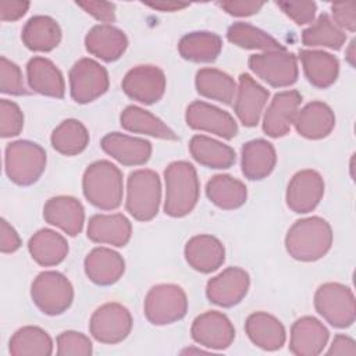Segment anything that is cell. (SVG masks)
Returning a JSON list of instances; mask_svg holds the SVG:
<instances>
[{
    "label": "cell",
    "instance_id": "6da1fadb",
    "mask_svg": "<svg viewBox=\"0 0 356 356\" xmlns=\"http://www.w3.org/2000/svg\"><path fill=\"white\" fill-rule=\"evenodd\" d=\"M332 246V229L327 220L312 216L298 220L288 229L285 249L299 261H316L324 257Z\"/></svg>",
    "mask_w": 356,
    "mask_h": 356
},
{
    "label": "cell",
    "instance_id": "7a4b0ae2",
    "mask_svg": "<svg viewBox=\"0 0 356 356\" xmlns=\"http://www.w3.org/2000/svg\"><path fill=\"white\" fill-rule=\"evenodd\" d=\"M164 213L174 218L188 216L199 200L200 184L196 168L189 161H172L164 170Z\"/></svg>",
    "mask_w": 356,
    "mask_h": 356
},
{
    "label": "cell",
    "instance_id": "3957f363",
    "mask_svg": "<svg viewBox=\"0 0 356 356\" xmlns=\"http://www.w3.org/2000/svg\"><path fill=\"white\" fill-rule=\"evenodd\" d=\"M82 191L86 200L100 210H115L124 195L121 170L108 160L89 164L82 177Z\"/></svg>",
    "mask_w": 356,
    "mask_h": 356
},
{
    "label": "cell",
    "instance_id": "277c9868",
    "mask_svg": "<svg viewBox=\"0 0 356 356\" xmlns=\"http://www.w3.org/2000/svg\"><path fill=\"white\" fill-rule=\"evenodd\" d=\"M161 202V182L156 171L140 168L127 179V211L138 221L153 220Z\"/></svg>",
    "mask_w": 356,
    "mask_h": 356
},
{
    "label": "cell",
    "instance_id": "5b68a950",
    "mask_svg": "<svg viewBox=\"0 0 356 356\" xmlns=\"http://www.w3.org/2000/svg\"><path fill=\"white\" fill-rule=\"evenodd\" d=\"M44 149L31 140H14L4 150V170L8 179L19 186L35 184L46 168Z\"/></svg>",
    "mask_w": 356,
    "mask_h": 356
},
{
    "label": "cell",
    "instance_id": "8992f818",
    "mask_svg": "<svg viewBox=\"0 0 356 356\" xmlns=\"http://www.w3.org/2000/svg\"><path fill=\"white\" fill-rule=\"evenodd\" d=\"M31 298L42 313L58 316L71 307L74 286L71 281L58 271H42L31 285Z\"/></svg>",
    "mask_w": 356,
    "mask_h": 356
},
{
    "label": "cell",
    "instance_id": "52a82bcc",
    "mask_svg": "<svg viewBox=\"0 0 356 356\" xmlns=\"http://www.w3.org/2000/svg\"><path fill=\"white\" fill-rule=\"evenodd\" d=\"M188 312V296L175 284H159L149 289L143 302V313L153 325L179 321Z\"/></svg>",
    "mask_w": 356,
    "mask_h": 356
},
{
    "label": "cell",
    "instance_id": "ba28073f",
    "mask_svg": "<svg viewBox=\"0 0 356 356\" xmlns=\"http://www.w3.org/2000/svg\"><path fill=\"white\" fill-rule=\"evenodd\" d=\"M317 313L335 328H348L355 323L356 305L352 289L339 282H325L314 293Z\"/></svg>",
    "mask_w": 356,
    "mask_h": 356
},
{
    "label": "cell",
    "instance_id": "9c48e42d",
    "mask_svg": "<svg viewBox=\"0 0 356 356\" xmlns=\"http://www.w3.org/2000/svg\"><path fill=\"white\" fill-rule=\"evenodd\" d=\"M252 72L273 88H286L298 81V58L286 50L252 54L248 60Z\"/></svg>",
    "mask_w": 356,
    "mask_h": 356
},
{
    "label": "cell",
    "instance_id": "30bf717a",
    "mask_svg": "<svg viewBox=\"0 0 356 356\" xmlns=\"http://www.w3.org/2000/svg\"><path fill=\"white\" fill-rule=\"evenodd\" d=\"M131 312L117 302H108L97 307L89 321L90 335L100 343L115 345L122 342L132 330Z\"/></svg>",
    "mask_w": 356,
    "mask_h": 356
},
{
    "label": "cell",
    "instance_id": "8fae6325",
    "mask_svg": "<svg viewBox=\"0 0 356 356\" xmlns=\"http://www.w3.org/2000/svg\"><path fill=\"white\" fill-rule=\"evenodd\" d=\"M70 92L74 102L86 104L103 96L110 85L107 70L92 58L78 60L70 70Z\"/></svg>",
    "mask_w": 356,
    "mask_h": 356
},
{
    "label": "cell",
    "instance_id": "7c38bea8",
    "mask_svg": "<svg viewBox=\"0 0 356 356\" xmlns=\"http://www.w3.org/2000/svg\"><path fill=\"white\" fill-rule=\"evenodd\" d=\"M165 85L164 71L156 65H136L125 74L121 82L124 93L142 104L157 103L164 96Z\"/></svg>",
    "mask_w": 356,
    "mask_h": 356
},
{
    "label": "cell",
    "instance_id": "4fadbf2b",
    "mask_svg": "<svg viewBox=\"0 0 356 356\" xmlns=\"http://www.w3.org/2000/svg\"><path fill=\"white\" fill-rule=\"evenodd\" d=\"M191 334L196 343L214 350L229 348L235 339V328L231 320L217 310L199 314L192 323Z\"/></svg>",
    "mask_w": 356,
    "mask_h": 356
},
{
    "label": "cell",
    "instance_id": "5bb4252c",
    "mask_svg": "<svg viewBox=\"0 0 356 356\" xmlns=\"http://www.w3.org/2000/svg\"><path fill=\"white\" fill-rule=\"evenodd\" d=\"M185 121L192 129L214 134L228 140L238 134V124L229 113L202 100H196L188 106Z\"/></svg>",
    "mask_w": 356,
    "mask_h": 356
},
{
    "label": "cell",
    "instance_id": "9a60e30c",
    "mask_svg": "<svg viewBox=\"0 0 356 356\" xmlns=\"http://www.w3.org/2000/svg\"><path fill=\"white\" fill-rule=\"evenodd\" d=\"M324 196V179L314 170H300L289 181L286 188V206L298 214L313 211Z\"/></svg>",
    "mask_w": 356,
    "mask_h": 356
},
{
    "label": "cell",
    "instance_id": "2e32d148",
    "mask_svg": "<svg viewBox=\"0 0 356 356\" xmlns=\"http://www.w3.org/2000/svg\"><path fill=\"white\" fill-rule=\"evenodd\" d=\"M249 285L250 278L243 268L228 267L209 280L206 285V296L217 306L232 307L246 296Z\"/></svg>",
    "mask_w": 356,
    "mask_h": 356
},
{
    "label": "cell",
    "instance_id": "e0dca14e",
    "mask_svg": "<svg viewBox=\"0 0 356 356\" xmlns=\"http://www.w3.org/2000/svg\"><path fill=\"white\" fill-rule=\"evenodd\" d=\"M302 103V95L292 89L274 95L263 117V132L270 138H282L289 134Z\"/></svg>",
    "mask_w": 356,
    "mask_h": 356
},
{
    "label": "cell",
    "instance_id": "ac0fdd59",
    "mask_svg": "<svg viewBox=\"0 0 356 356\" xmlns=\"http://www.w3.org/2000/svg\"><path fill=\"white\" fill-rule=\"evenodd\" d=\"M270 92L264 86L256 82L249 74H241L234 99V111L241 124L245 127H256Z\"/></svg>",
    "mask_w": 356,
    "mask_h": 356
},
{
    "label": "cell",
    "instance_id": "d6986e66",
    "mask_svg": "<svg viewBox=\"0 0 356 356\" xmlns=\"http://www.w3.org/2000/svg\"><path fill=\"white\" fill-rule=\"evenodd\" d=\"M330 338L327 327L312 316L298 318L291 327L289 350L296 356L320 355Z\"/></svg>",
    "mask_w": 356,
    "mask_h": 356
},
{
    "label": "cell",
    "instance_id": "ffe728a7",
    "mask_svg": "<svg viewBox=\"0 0 356 356\" xmlns=\"http://www.w3.org/2000/svg\"><path fill=\"white\" fill-rule=\"evenodd\" d=\"M43 218L67 235L76 236L83 229L85 209L76 197L54 196L44 203Z\"/></svg>",
    "mask_w": 356,
    "mask_h": 356
},
{
    "label": "cell",
    "instance_id": "44dd1931",
    "mask_svg": "<svg viewBox=\"0 0 356 356\" xmlns=\"http://www.w3.org/2000/svg\"><path fill=\"white\" fill-rule=\"evenodd\" d=\"M186 263L196 271L209 274L218 270L225 261L222 242L207 234L192 236L184 249Z\"/></svg>",
    "mask_w": 356,
    "mask_h": 356
},
{
    "label": "cell",
    "instance_id": "7402d4cb",
    "mask_svg": "<svg viewBox=\"0 0 356 356\" xmlns=\"http://www.w3.org/2000/svg\"><path fill=\"white\" fill-rule=\"evenodd\" d=\"M104 153L122 165H142L152 156V143L142 138L129 136L121 132H110L100 140Z\"/></svg>",
    "mask_w": 356,
    "mask_h": 356
},
{
    "label": "cell",
    "instance_id": "603a6c76",
    "mask_svg": "<svg viewBox=\"0 0 356 356\" xmlns=\"http://www.w3.org/2000/svg\"><path fill=\"white\" fill-rule=\"evenodd\" d=\"M86 235L95 243L122 248L131 239L132 224L121 213L95 214L89 218Z\"/></svg>",
    "mask_w": 356,
    "mask_h": 356
},
{
    "label": "cell",
    "instance_id": "cb8c5ba5",
    "mask_svg": "<svg viewBox=\"0 0 356 356\" xmlns=\"http://www.w3.org/2000/svg\"><path fill=\"white\" fill-rule=\"evenodd\" d=\"M86 277L96 285L107 286L115 284L125 271V261L122 256L104 246L92 249L83 261Z\"/></svg>",
    "mask_w": 356,
    "mask_h": 356
},
{
    "label": "cell",
    "instance_id": "d4e9b609",
    "mask_svg": "<svg viewBox=\"0 0 356 356\" xmlns=\"http://www.w3.org/2000/svg\"><path fill=\"white\" fill-rule=\"evenodd\" d=\"M85 47L92 56L111 63L125 53L128 38L120 28L111 24H99L86 33Z\"/></svg>",
    "mask_w": 356,
    "mask_h": 356
},
{
    "label": "cell",
    "instance_id": "484cf974",
    "mask_svg": "<svg viewBox=\"0 0 356 356\" xmlns=\"http://www.w3.org/2000/svg\"><path fill=\"white\" fill-rule=\"evenodd\" d=\"M245 331L252 343L263 350H278L286 339L284 324L266 312L252 313L245 321Z\"/></svg>",
    "mask_w": 356,
    "mask_h": 356
},
{
    "label": "cell",
    "instance_id": "4316f807",
    "mask_svg": "<svg viewBox=\"0 0 356 356\" xmlns=\"http://www.w3.org/2000/svg\"><path fill=\"white\" fill-rule=\"evenodd\" d=\"M293 125L296 132L306 139H323L332 132L335 114L327 103L310 102L298 111Z\"/></svg>",
    "mask_w": 356,
    "mask_h": 356
},
{
    "label": "cell",
    "instance_id": "83f0119b",
    "mask_svg": "<svg viewBox=\"0 0 356 356\" xmlns=\"http://www.w3.org/2000/svg\"><path fill=\"white\" fill-rule=\"evenodd\" d=\"M26 78L29 88L43 96L63 99L65 82L61 71L46 57H32L26 64Z\"/></svg>",
    "mask_w": 356,
    "mask_h": 356
},
{
    "label": "cell",
    "instance_id": "f1b7e54d",
    "mask_svg": "<svg viewBox=\"0 0 356 356\" xmlns=\"http://www.w3.org/2000/svg\"><path fill=\"white\" fill-rule=\"evenodd\" d=\"M277 164V153L266 139L246 142L241 150V167L248 179L260 181L267 178Z\"/></svg>",
    "mask_w": 356,
    "mask_h": 356
},
{
    "label": "cell",
    "instance_id": "f546056e",
    "mask_svg": "<svg viewBox=\"0 0 356 356\" xmlns=\"http://www.w3.org/2000/svg\"><path fill=\"white\" fill-rule=\"evenodd\" d=\"M21 39L29 50L47 53L60 44L61 28L58 22L49 15H33L25 22Z\"/></svg>",
    "mask_w": 356,
    "mask_h": 356
},
{
    "label": "cell",
    "instance_id": "4dcf8cb0",
    "mask_svg": "<svg viewBox=\"0 0 356 356\" xmlns=\"http://www.w3.org/2000/svg\"><path fill=\"white\" fill-rule=\"evenodd\" d=\"M299 58L305 76L314 88L327 89L337 81L339 61L331 53L323 50H300Z\"/></svg>",
    "mask_w": 356,
    "mask_h": 356
},
{
    "label": "cell",
    "instance_id": "1f68e13d",
    "mask_svg": "<svg viewBox=\"0 0 356 356\" xmlns=\"http://www.w3.org/2000/svg\"><path fill=\"white\" fill-rule=\"evenodd\" d=\"M28 250L39 266L51 267L64 261L68 254V242L57 231L42 228L31 236Z\"/></svg>",
    "mask_w": 356,
    "mask_h": 356
},
{
    "label": "cell",
    "instance_id": "d6a6232c",
    "mask_svg": "<svg viewBox=\"0 0 356 356\" xmlns=\"http://www.w3.org/2000/svg\"><path fill=\"white\" fill-rule=\"evenodd\" d=\"M120 124L125 131L132 134L149 135L165 140L178 139L177 134L167 127L165 122L150 111L138 106H127L120 115Z\"/></svg>",
    "mask_w": 356,
    "mask_h": 356
},
{
    "label": "cell",
    "instance_id": "836d02e7",
    "mask_svg": "<svg viewBox=\"0 0 356 356\" xmlns=\"http://www.w3.org/2000/svg\"><path fill=\"white\" fill-rule=\"evenodd\" d=\"M222 50V39L209 31L189 32L178 42V51L182 58L192 63H213Z\"/></svg>",
    "mask_w": 356,
    "mask_h": 356
},
{
    "label": "cell",
    "instance_id": "e575fe53",
    "mask_svg": "<svg viewBox=\"0 0 356 356\" xmlns=\"http://www.w3.org/2000/svg\"><path fill=\"white\" fill-rule=\"evenodd\" d=\"M189 152L200 165L214 170L229 168L236 159L235 150L231 146L206 135L192 136Z\"/></svg>",
    "mask_w": 356,
    "mask_h": 356
},
{
    "label": "cell",
    "instance_id": "d590c367",
    "mask_svg": "<svg viewBox=\"0 0 356 356\" xmlns=\"http://www.w3.org/2000/svg\"><path fill=\"white\" fill-rule=\"evenodd\" d=\"M209 200L222 210H235L245 204L248 189L245 184L228 174H218L206 184Z\"/></svg>",
    "mask_w": 356,
    "mask_h": 356
},
{
    "label": "cell",
    "instance_id": "8d00e7d4",
    "mask_svg": "<svg viewBox=\"0 0 356 356\" xmlns=\"http://www.w3.org/2000/svg\"><path fill=\"white\" fill-rule=\"evenodd\" d=\"M196 90L200 96L231 104L236 95V83L231 75L217 68H202L195 78Z\"/></svg>",
    "mask_w": 356,
    "mask_h": 356
},
{
    "label": "cell",
    "instance_id": "74e56055",
    "mask_svg": "<svg viewBox=\"0 0 356 356\" xmlns=\"http://www.w3.org/2000/svg\"><path fill=\"white\" fill-rule=\"evenodd\" d=\"M10 353L13 356H50L53 353V341L43 328L25 325L13 334Z\"/></svg>",
    "mask_w": 356,
    "mask_h": 356
},
{
    "label": "cell",
    "instance_id": "f35d334b",
    "mask_svg": "<svg viewBox=\"0 0 356 356\" xmlns=\"http://www.w3.org/2000/svg\"><path fill=\"white\" fill-rule=\"evenodd\" d=\"M50 142L56 152L64 156H76L88 147L89 132L81 121L68 118L53 129Z\"/></svg>",
    "mask_w": 356,
    "mask_h": 356
},
{
    "label": "cell",
    "instance_id": "ab89813d",
    "mask_svg": "<svg viewBox=\"0 0 356 356\" xmlns=\"http://www.w3.org/2000/svg\"><path fill=\"white\" fill-rule=\"evenodd\" d=\"M227 39L241 47L248 50H263L266 51H275V50H285V47L274 39L271 35L264 32L263 29L253 26L248 22H234L227 29Z\"/></svg>",
    "mask_w": 356,
    "mask_h": 356
},
{
    "label": "cell",
    "instance_id": "60d3db41",
    "mask_svg": "<svg viewBox=\"0 0 356 356\" xmlns=\"http://www.w3.org/2000/svg\"><path fill=\"white\" fill-rule=\"evenodd\" d=\"M346 42V33L338 28L325 13L302 32V43L307 47H327L339 50Z\"/></svg>",
    "mask_w": 356,
    "mask_h": 356
},
{
    "label": "cell",
    "instance_id": "b9f144b4",
    "mask_svg": "<svg viewBox=\"0 0 356 356\" xmlns=\"http://www.w3.org/2000/svg\"><path fill=\"white\" fill-rule=\"evenodd\" d=\"M93 352L92 341L78 331H63L57 337L58 356H90Z\"/></svg>",
    "mask_w": 356,
    "mask_h": 356
},
{
    "label": "cell",
    "instance_id": "7bdbcfd3",
    "mask_svg": "<svg viewBox=\"0 0 356 356\" xmlns=\"http://www.w3.org/2000/svg\"><path fill=\"white\" fill-rule=\"evenodd\" d=\"M0 92L13 96L28 95L21 68L4 56L0 57Z\"/></svg>",
    "mask_w": 356,
    "mask_h": 356
},
{
    "label": "cell",
    "instance_id": "ee69618b",
    "mask_svg": "<svg viewBox=\"0 0 356 356\" xmlns=\"http://www.w3.org/2000/svg\"><path fill=\"white\" fill-rule=\"evenodd\" d=\"M24 128V114L19 106L11 100H0V135L13 138L21 134Z\"/></svg>",
    "mask_w": 356,
    "mask_h": 356
},
{
    "label": "cell",
    "instance_id": "f6af8a7d",
    "mask_svg": "<svg viewBox=\"0 0 356 356\" xmlns=\"http://www.w3.org/2000/svg\"><path fill=\"white\" fill-rule=\"evenodd\" d=\"M275 4L296 25H306L314 21L317 11L314 1H277Z\"/></svg>",
    "mask_w": 356,
    "mask_h": 356
},
{
    "label": "cell",
    "instance_id": "bcb514c9",
    "mask_svg": "<svg viewBox=\"0 0 356 356\" xmlns=\"http://www.w3.org/2000/svg\"><path fill=\"white\" fill-rule=\"evenodd\" d=\"M332 21L343 32L356 31V1L334 3L331 6Z\"/></svg>",
    "mask_w": 356,
    "mask_h": 356
},
{
    "label": "cell",
    "instance_id": "7dc6e473",
    "mask_svg": "<svg viewBox=\"0 0 356 356\" xmlns=\"http://www.w3.org/2000/svg\"><path fill=\"white\" fill-rule=\"evenodd\" d=\"M85 13L92 15L100 22L108 24L115 21V4L110 1H76Z\"/></svg>",
    "mask_w": 356,
    "mask_h": 356
},
{
    "label": "cell",
    "instance_id": "c3c4849f",
    "mask_svg": "<svg viewBox=\"0 0 356 356\" xmlns=\"http://www.w3.org/2000/svg\"><path fill=\"white\" fill-rule=\"evenodd\" d=\"M218 6L234 17H250L257 14L264 3L263 1H245V0H229V1H220Z\"/></svg>",
    "mask_w": 356,
    "mask_h": 356
},
{
    "label": "cell",
    "instance_id": "681fc988",
    "mask_svg": "<svg viewBox=\"0 0 356 356\" xmlns=\"http://www.w3.org/2000/svg\"><path fill=\"white\" fill-rule=\"evenodd\" d=\"M21 238L6 218L0 220V250L1 253H14L21 248Z\"/></svg>",
    "mask_w": 356,
    "mask_h": 356
},
{
    "label": "cell",
    "instance_id": "f907efd6",
    "mask_svg": "<svg viewBox=\"0 0 356 356\" xmlns=\"http://www.w3.org/2000/svg\"><path fill=\"white\" fill-rule=\"evenodd\" d=\"M31 3L29 1H11V0H1L0 1V19L3 22H13L22 18Z\"/></svg>",
    "mask_w": 356,
    "mask_h": 356
},
{
    "label": "cell",
    "instance_id": "816d5d0a",
    "mask_svg": "<svg viewBox=\"0 0 356 356\" xmlns=\"http://www.w3.org/2000/svg\"><path fill=\"white\" fill-rule=\"evenodd\" d=\"M327 355H345V356H355L356 355V343L355 341L345 335V334H337L332 339V343L330 345V349L327 350Z\"/></svg>",
    "mask_w": 356,
    "mask_h": 356
},
{
    "label": "cell",
    "instance_id": "f5cc1de1",
    "mask_svg": "<svg viewBox=\"0 0 356 356\" xmlns=\"http://www.w3.org/2000/svg\"><path fill=\"white\" fill-rule=\"evenodd\" d=\"M146 6H149V7L154 8V10L168 11V13L178 11V10H182V8L189 7L188 3H179V1H157V3H147Z\"/></svg>",
    "mask_w": 356,
    "mask_h": 356
},
{
    "label": "cell",
    "instance_id": "db71d44e",
    "mask_svg": "<svg viewBox=\"0 0 356 356\" xmlns=\"http://www.w3.org/2000/svg\"><path fill=\"white\" fill-rule=\"evenodd\" d=\"M346 60L352 67H355V39L350 42V44L346 50Z\"/></svg>",
    "mask_w": 356,
    "mask_h": 356
}]
</instances>
